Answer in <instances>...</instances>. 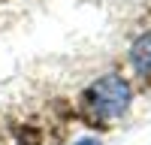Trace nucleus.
I'll use <instances>...</instances> for the list:
<instances>
[{
    "mask_svg": "<svg viewBox=\"0 0 151 145\" xmlns=\"http://www.w3.org/2000/svg\"><path fill=\"white\" fill-rule=\"evenodd\" d=\"M130 100H133L130 82L124 76H115V72L100 76L91 88L85 91V106H88V112H91L97 121L121 118L130 109Z\"/></svg>",
    "mask_w": 151,
    "mask_h": 145,
    "instance_id": "f257e3e1",
    "label": "nucleus"
},
{
    "mask_svg": "<svg viewBox=\"0 0 151 145\" xmlns=\"http://www.w3.org/2000/svg\"><path fill=\"white\" fill-rule=\"evenodd\" d=\"M130 64L139 76H151V30L139 33L130 45Z\"/></svg>",
    "mask_w": 151,
    "mask_h": 145,
    "instance_id": "f03ea898",
    "label": "nucleus"
},
{
    "mask_svg": "<svg viewBox=\"0 0 151 145\" xmlns=\"http://www.w3.org/2000/svg\"><path fill=\"white\" fill-rule=\"evenodd\" d=\"M76 145H100V139H91V136H88V139H79Z\"/></svg>",
    "mask_w": 151,
    "mask_h": 145,
    "instance_id": "7ed1b4c3",
    "label": "nucleus"
}]
</instances>
